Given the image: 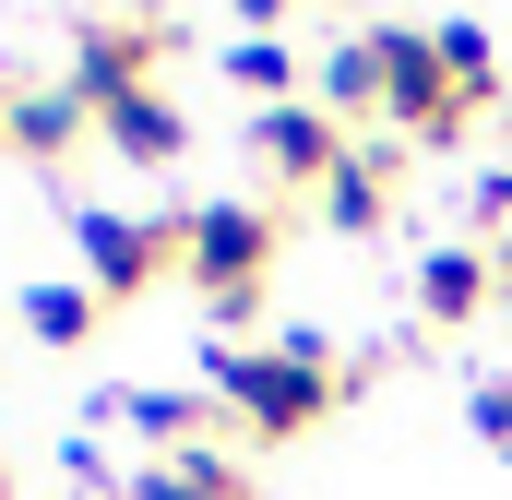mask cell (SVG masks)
Segmentation results:
<instances>
[{
    "label": "cell",
    "mask_w": 512,
    "mask_h": 500,
    "mask_svg": "<svg viewBox=\"0 0 512 500\" xmlns=\"http://www.w3.org/2000/svg\"><path fill=\"white\" fill-rule=\"evenodd\" d=\"M215 405L251 429V441H310L334 405H346V370L322 334H262V346H227L215 358Z\"/></svg>",
    "instance_id": "obj_1"
},
{
    "label": "cell",
    "mask_w": 512,
    "mask_h": 500,
    "mask_svg": "<svg viewBox=\"0 0 512 500\" xmlns=\"http://www.w3.org/2000/svg\"><path fill=\"white\" fill-rule=\"evenodd\" d=\"M274 250H286V215H274V203H203V215H179V262H191V286L215 298V322L262 310Z\"/></svg>",
    "instance_id": "obj_2"
},
{
    "label": "cell",
    "mask_w": 512,
    "mask_h": 500,
    "mask_svg": "<svg viewBox=\"0 0 512 500\" xmlns=\"http://www.w3.org/2000/svg\"><path fill=\"white\" fill-rule=\"evenodd\" d=\"M382 36V120L405 131V143H453V131L477 120V96L441 72V48L417 36V24H370Z\"/></svg>",
    "instance_id": "obj_3"
},
{
    "label": "cell",
    "mask_w": 512,
    "mask_h": 500,
    "mask_svg": "<svg viewBox=\"0 0 512 500\" xmlns=\"http://www.w3.org/2000/svg\"><path fill=\"white\" fill-rule=\"evenodd\" d=\"M72 239H84V286L96 298H143L179 262V215H72Z\"/></svg>",
    "instance_id": "obj_4"
},
{
    "label": "cell",
    "mask_w": 512,
    "mask_h": 500,
    "mask_svg": "<svg viewBox=\"0 0 512 500\" xmlns=\"http://www.w3.org/2000/svg\"><path fill=\"white\" fill-rule=\"evenodd\" d=\"M251 155H262V179L322 191V179L346 167V120H334L322 96H286V108H262V120H251Z\"/></svg>",
    "instance_id": "obj_5"
},
{
    "label": "cell",
    "mask_w": 512,
    "mask_h": 500,
    "mask_svg": "<svg viewBox=\"0 0 512 500\" xmlns=\"http://www.w3.org/2000/svg\"><path fill=\"white\" fill-rule=\"evenodd\" d=\"M143 84H155V36H143V24H84V48H72V96L108 120V108L143 96Z\"/></svg>",
    "instance_id": "obj_6"
},
{
    "label": "cell",
    "mask_w": 512,
    "mask_h": 500,
    "mask_svg": "<svg viewBox=\"0 0 512 500\" xmlns=\"http://www.w3.org/2000/svg\"><path fill=\"white\" fill-rule=\"evenodd\" d=\"M393 179H405V155H393V143H346V167H334L310 203H322V227H346V239H382Z\"/></svg>",
    "instance_id": "obj_7"
},
{
    "label": "cell",
    "mask_w": 512,
    "mask_h": 500,
    "mask_svg": "<svg viewBox=\"0 0 512 500\" xmlns=\"http://www.w3.org/2000/svg\"><path fill=\"white\" fill-rule=\"evenodd\" d=\"M489 298H501V262H489L477 239H453V250H429V262H417V322H441V334H453V322H477Z\"/></svg>",
    "instance_id": "obj_8"
},
{
    "label": "cell",
    "mask_w": 512,
    "mask_h": 500,
    "mask_svg": "<svg viewBox=\"0 0 512 500\" xmlns=\"http://www.w3.org/2000/svg\"><path fill=\"white\" fill-rule=\"evenodd\" d=\"M84 131H96V108H84L72 84H48V96H12V108H0V155H36V167H60Z\"/></svg>",
    "instance_id": "obj_9"
},
{
    "label": "cell",
    "mask_w": 512,
    "mask_h": 500,
    "mask_svg": "<svg viewBox=\"0 0 512 500\" xmlns=\"http://www.w3.org/2000/svg\"><path fill=\"white\" fill-rule=\"evenodd\" d=\"M96 143H108V155H131V167H179V143H191V120L167 108V84H143V96H120V108L96 120Z\"/></svg>",
    "instance_id": "obj_10"
},
{
    "label": "cell",
    "mask_w": 512,
    "mask_h": 500,
    "mask_svg": "<svg viewBox=\"0 0 512 500\" xmlns=\"http://www.w3.org/2000/svg\"><path fill=\"white\" fill-rule=\"evenodd\" d=\"M322 108L334 120H382V36H346L322 60Z\"/></svg>",
    "instance_id": "obj_11"
},
{
    "label": "cell",
    "mask_w": 512,
    "mask_h": 500,
    "mask_svg": "<svg viewBox=\"0 0 512 500\" xmlns=\"http://www.w3.org/2000/svg\"><path fill=\"white\" fill-rule=\"evenodd\" d=\"M96 322H108L96 286H24V334L36 346H96Z\"/></svg>",
    "instance_id": "obj_12"
},
{
    "label": "cell",
    "mask_w": 512,
    "mask_h": 500,
    "mask_svg": "<svg viewBox=\"0 0 512 500\" xmlns=\"http://www.w3.org/2000/svg\"><path fill=\"white\" fill-rule=\"evenodd\" d=\"M131 500H251L239 465H215V453H167V465H143V489Z\"/></svg>",
    "instance_id": "obj_13"
},
{
    "label": "cell",
    "mask_w": 512,
    "mask_h": 500,
    "mask_svg": "<svg viewBox=\"0 0 512 500\" xmlns=\"http://www.w3.org/2000/svg\"><path fill=\"white\" fill-rule=\"evenodd\" d=\"M120 417L167 453H203V429H215V405H191V393H120Z\"/></svg>",
    "instance_id": "obj_14"
},
{
    "label": "cell",
    "mask_w": 512,
    "mask_h": 500,
    "mask_svg": "<svg viewBox=\"0 0 512 500\" xmlns=\"http://www.w3.org/2000/svg\"><path fill=\"white\" fill-rule=\"evenodd\" d=\"M227 84L262 96V108H286V96H298V48H286V36H239V48H227Z\"/></svg>",
    "instance_id": "obj_15"
},
{
    "label": "cell",
    "mask_w": 512,
    "mask_h": 500,
    "mask_svg": "<svg viewBox=\"0 0 512 500\" xmlns=\"http://www.w3.org/2000/svg\"><path fill=\"white\" fill-rule=\"evenodd\" d=\"M429 48H441V72H453V84H465V96H477V108H489V96H501V48H489V36H477V24H429Z\"/></svg>",
    "instance_id": "obj_16"
},
{
    "label": "cell",
    "mask_w": 512,
    "mask_h": 500,
    "mask_svg": "<svg viewBox=\"0 0 512 500\" xmlns=\"http://www.w3.org/2000/svg\"><path fill=\"white\" fill-rule=\"evenodd\" d=\"M465 215H477V239H512V167H477Z\"/></svg>",
    "instance_id": "obj_17"
},
{
    "label": "cell",
    "mask_w": 512,
    "mask_h": 500,
    "mask_svg": "<svg viewBox=\"0 0 512 500\" xmlns=\"http://www.w3.org/2000/svg\"><path fill=\"white\" fill-rule=\"evenodd\" d=\"M465 417H477V441L512 465V381H477V393H465Z\"/></svg>",
    "instance_id": "obj_18"
},
{
    "label": "cell",
    "mask_w": 512,
    "mask_h": 500,
    "mask_svg": "<svg viewBox=\"0 0 512 500\" xmlns=\"http://www.w3.org/2000/svg\"><path fill=\"white\" fill-rule=\"evenodd\" d=\"M274 12H286V0H239V24H274Z\"/></svg>",
    "instance_id": "obj_19"
},
{
    "label": "cell",
    "mask_w": 512,
    "mask_h": 500,
    "mask_svg": "<svg viewBox=\"0 0 512 500\" xmlns=\"http://www.w3.org/2000/svg\"><path fill=\"white\" fill-rule=\"evenodd\" d=\"M0 500H12V465H0Z\"/></svg>",
    "instance_id": "obj_20"
}]
</instances>
